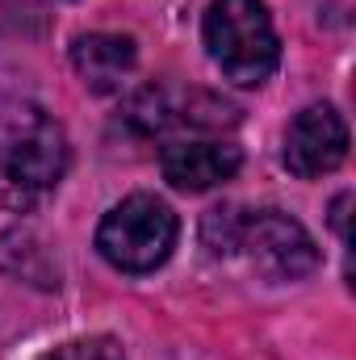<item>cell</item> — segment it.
<instances>
[{
  "mask_svg": "<svg viewBox=\"0 0 356 360\" xmlns=\"http://www.w3.org/2000/svg\"><path fill=\"white\" fill-rule=\"evenodd\" d=\"M68 172V134L34 101H0V205L34 210Z\"/></svg>",
  "mask_w": 356,
  "mask_h": 360,
  "instance_id": "cell-1",
  "label": "cell"
},
{
  "mask_svg": "<svg viewBox=\"0 0 356 360\" xmlns=\"http://www.w3.org/2000/svg\"><path fill=\"white\" fill-rule=\"evenodd\" d=\"M210 256H243L272 285L302 281L319 269V248L310 231L281 210H235L218 205L201 222Z\"/></svg>",
  "mask_w": 356,
  "mask_h": 360,
  "instance_id": "cell-2",
  "label": "cell"
},
{
  "mask_svg": "<svg viewBox=\"0 0 356 360\" xmlns=\"http://www.w3.org/2000/svg\"><path fill=\"white\" fill-rule=\"evenodd\" d=\"M205 51L214 68L243 89L265 84L281 63V38L265 0H214L205 13Z\"/></svg>",
  "mask_w": 356,
  "mask_h": 360,
  "instance_id": "cell-3",
  "label": "cell"
},
{
  "mask_svg": "<svg viewBox=\"0 0 356 360\" xmlns=\"http://www.w3.org/2000/svg\"><path fill=\"white\" fill-rule=\"evenodd\" d=\"M180 239V218L168 201L151 193H134L117 201L96 226V252L117 272H151L160 269Z\"/></svg>",
  "mask_w": 356,
  "mask_h": 360,
  "instance_id": "cell-4",
  "label": "cell"
},
{
  "mask_svg": "<svg viewBox=\"0 0 356 360\" xmlns=\"http://www.w3.org/2000/svg\"><path fill=\"white\" fill-rule=\"evenodd\" d=\"M348 155V126L344 117L336 113V105H306L289 130H285V168L302 180L327 176L344 164Z\"/></svg>",
  "mask_w": 356,
  "mask_h": 360,
  "instance_id": "cell-5",
  "label": "cell"
},
{
  "mask_svg": "<svg viewBox=\"0 0 356 360\" xmlns=\"http://www.w3.org/2000/svg\"><path fill=\"white\" fill-rule=\"evenodd\" d=\"M239 164H243L239 147L218 143V139H184L160 151V172L180 193H205L235 176Z\"/></svg>",
  "mask_w": 356,
  "mask_h": 360,
  "instance_id": "cell-6",
  "label": "cell"
},
{
  "mask_svg": "<svg viewBox=\"0 0 356 360\" xmlns=\"http://www.w3.org/2000/svg\"><path fill=\"white\" fill-rule=\"evenodd\" d=\"M139 51L126 34H84L72 42V68L92 92H117L122 80L134 72Z\"/></svg>",
  "mask_w": 356,
  "mask_h": 360,
  "instance_id": "cell-7",
  "label": "cell"
},
{
  "mask_svg": "<svg viewBox=\"0 0 356 360\" xmlns=\"http://www.w3.org/2000/svg\"><path fill=\"white\" fill-rule=\"evenodd\" d=\"M42 360H126V356H122L117 340H109V335H89V340H72V344L46 352Z\"/></svg>",
  "mask_w": 356,
  "mask_h": 360,
  "instance_id": "cell-8",
  "label": "cell"
},
{
  "mask_svg": "<svg viewBox=\"0 0 356 360\" xmlns=\"http://www.w3.org/2000/svg\"><path fill=\"white\" fill-rule=\"evenodd\" d=\"M348 205H352V197H348V193H340V197H336V205H331V226L340 231V239H344V243H348Z\"/></svg>",
  "mask_w": 356,
  "mask_h": 360,
  "instance_id": "cell-9",
  "label": "cell"
}]
</instances>
